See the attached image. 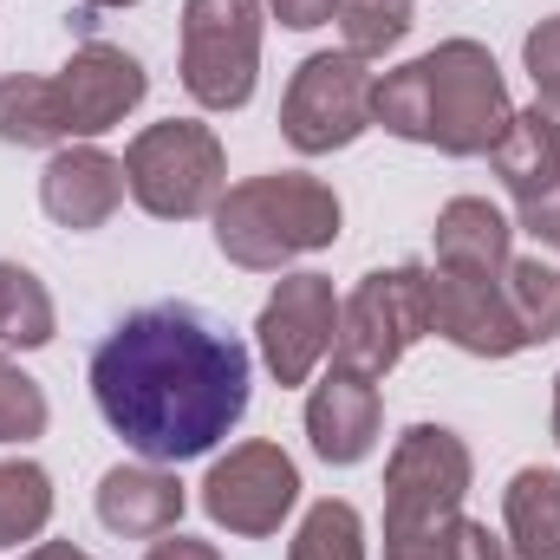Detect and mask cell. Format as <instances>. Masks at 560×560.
Segmentation results:
<instances>
[{
    "mask_svg": "<svg viewBox=\"0 0 560 560\" xmlns=\"http://www.w3.org/2000/svg\"><path fill=\"white\" fill-rule=\"evenodd\" d=\"M339 33H346V52L359 59H385L392 46H405V33L418 26L411 0H339Z\"/></svg>",
    "mask_w": 560,
    "mask_h": 560,
    "instance_id": "cell-25",
    "label": "cell"
},
{
    "mask_svg": "<svg viewBox=\"0 0 560 560\" xmlns=\"http://www.w3.org/2000/svg\"><path fill=\"white\" fill-rule=\"evenodd\" d=\"M489 163H495L502 189L515 196V209H535V202L560 196V118L541 105L515 112L502 143L489 150Z\"/></svg>",
    "mask_w": 560,
    "mask_h": 560,
    "instance_id": "cell-17",
    "label": "cell"
},
{
    "mask_svg": "<svg viewBox=\"0 0 560 560\" xmlns=\"http://www.w3.org/2000/svg\"><path fill=\"white\" fill-rule=\"evenodd\" d=\"M0 143H13V150H59V143H72L52 79H39V72H7L0 79Z\"/></svg>",
    "mask_w": 560,
    "mask_h": 560,
    "instance_id": "cell-19",
    "label": "cell"
},
{
    "mask_svg": "<svg viewBox=\"0 0 560 560\" xmlns=\"http://www.w3.org/2000/svg\"><path fill=\"white\" fill-rule=\"evenodd\" d=\"M430 332H443L469 359H515V352H528L502 280L430 275Z\"/></svg>",
    "mask_w": 560,
    "mask_h": 560,
    "instance_id": "cell-13",
    "label": "cell"
},
{
    "mask_svg": "<svg viewBox=\"0 0 560 560\" xmlns=\"http://www.w3.org/2000/svg\"><path fill=\"white\" fill-rule=\"evenodd\" d=\"M502 293H509V313H515L528 346L560 339V268H548L541 255L535 261H509L502 268Z\"/></svg>",
    "mask_w": 560,
    "mask_h": 560,
    "instance_id": "cell-22",
    "label": "cell"
},
{
    "mask_svg": "<svg viewBox=\"0 0 560 560\" xmlns=\"http://www.w3.org/2000/svg\"><path fill=\"white\" fill-rule=\"evenodd\" d=\"M46 522H52V476L26 456H7L0 463V548L39 541Z\"/></svg>",
    "mask_w": 560,
    "mask_h": 560,
    "instance_id": "cell-21",
    "label": "cell"
},
{
    "mask_svg": "<svg viewBox=\"0 0 560 560\" xmlns=\"http://www.w3.org/2000/svg\"><path fill=\"white\" fill-rule=\"evenodd\" d=\"M300 502V469L280 443H235L229 456L209 463L202 476V515L242 541H268Z\"/></svg>",
    "mask_w": 560,
    "mask_h": 560,
    "instance_id": "cell-9",
    "label": "cell"
},
{
    "mask_svg": "<svg viewBox=\"0 0 560 560\" xmlns=\"http://www.w3.org/2000/svg\"><path fill=\"white\" fill-rule=\"evenodd\" d=\"M332 332H339V293L326 275H280L255 319V346L275 385H306L332 352Z\"/></svg>",
    "mask_w": 560,
    "mask_h": 560,
    "instance_id": "cell-10",
    "label": "cell"
},
{
    "mask_svg": "<svg viewBox=\"0 0 560 560\" xmlns=\"http://www.w3.org/2000/svg\"><path fill=\"white\" fill-rule=\"evenodd\" d=\"M555 443H560V372H555Z\"/></svg>",
    "mask_w": 560,
    "mask_h": 560,
    "instance_id": "cell-32",
    "label": "cell"
},
{
    "mask_svg": "<svg viewBox=\"0 0 560 560\" xmlns=\"http://www.w3.org/2000/svg\"><path fill=\"white\" fill-rule=\"evenodd\" d=\"M522 66L541 92V112H560V13H548L528 39H522Z\"/></svg>",
    "mask_w": 560,
    "mask_h": 560,
    "instance_id": "cell-27",
    "label": "cell"
},
{
    "mask_svg": "<svg viewBox=\"0 0 560 560\" xmlns=\"http://www.w3.org/2000/svg\"><path fill=\"white\" fill-rule=\"evenodd\" d=\"M418 339H430V268H372L339 300V332H332V365L359 378H385Z\"/></svg>",
    "mask_w": 560,
    "mask_h": 560,
    "instance_id": "cell-5",
    "label": "cell"
},
{
    "mask_svg": "<svg viewBox=\"0 0 560 560\" xmlns=\"http://www.w3.org/2000/svg\"><path fill=\"white\" fill-rule=\"evenodd\" d=\"M183 509H189V495H183L170 463H143L138 456V463H118V469L98 476V522L112 535L156 541V535H170L183 522Z\"/></svg>",
    "mask_w": 560,
    "mask_h": 560,
    "instance_id": "cell-15",
    "label": "cell"
},
{
    "mask_svg": "<svg viewBox=\"0 0 560 560\" xmlns=\"http://www.w3.org/2000/svg\"><path fill=\"white\" fill-rule=\"evenodd\" d=\"M502 522L515 560H560V469H515L502 489Z\"/></svg>",
    "mask_w": 560,
    "mask_h": 560,
    "instance_id": "cell-18",
    "label": "cell"
},
{
    "mask_svg": "<svg viewBox=\"0 0 560 560\" xmlns=\"http://www.w3.org/2000/svg\"><path fill=\"white\" fill-rule=\"evenodd\" d=\"M92 405L143 463L209 456L248 418L255 359L248 346L183 300H156L125 313L92 346Z\"/></svg>",
    "mask_w": 560,
    "mask_h": 560,
    "instance_id": "cell-1",
    "label": "cell"
},
{
    "mask_svg": "<svg viewBox=\"0 0 560 560\" xmlns=\"http://www.w3.org/2000/svg\"><path fill=\"white\" fill-rule=\"evenodd\" d=\"M268 13H275L287 33H313V26H326L339 13V0H268Z\"/></svg>",
    "mask_w": 560,
    "mask_h": 560,
    "instance_id": "cell-28",
    "label": "cell"
},
{
    "mask_svg": "<svg viewBox=\"0 0 560 560\" xmlns=\"http://www.w3.org/2000/svg\"><path fill=\"white\" fill-rule=\"evenodd\" d=\"M52 332H59V306H52L46 280L20 261H0V346L39 352V346H52Z\"/></svg>",
    "mask_w": 560,
    "mask_h": 560,
    "instance_id": "cell-20",
    "label": "cell"
},
{
    "mask_svg": "<svg viewBox=\"0 0 560 560\" xmlns=\"http://www.w3.org/2000/svg\"><path fill=\"white\" fill-rule=\"evenodd\" d=\"M52 423V405L39 392V378H26L13 359H0V443H33L46 436Z\"/></svg>",
    "mask_w": 560,
    "mask_h": 560,
    "instance_id": "cell-26",
    "label": "cell"
},
{
    "mask_svg": "<svg viewBox=\"0 0 560 560\" xmlns=\"http://www.w3.org/2000/svg\"><path fill=\"white\" fill-rule=\"evenodd\" d=\"M515 215H522V229H528L541 248H555V255H560V196L535 202V209H515Z\"/></svg>",
    "mask_w": 560,
    "mask_h": 560,
    "instance_id": "cell-30",
    "label": "cell"
},
{
    "mask_svg": "<svg viewBox=\"0 0 560 560\" xmlns=\"http://www.w3.org/2000/svg\"><path fill=\"white\" fill-rule=\"evenodd\" d=\"M476 456L450 423H411L385 463V541H411L463 515Z\"/></svg>",
    "mask_w": 560,
    "mask_h": 560,
    "instance_id": "cell-6",
    "label": "cell"
},
{
    "mask_svg": "<svg viewBox=\"0 0 560 560\" xmlns=\"http://www.w3.org/2000/svg\"><path fill=\"white\" fill-rule=\"evenodd\" d=\"M59 112H66V138L92 143L105 138L112 125H125L150 92V72H143L138 52L112 46V39H85L72 46V59L59 66Z\"/></svg>",
    "mask_w": 560,
    "mask_h": 560,
    "instance_id": "cell-11",
    "label": "cell"
},
{
    "mask_svg": "<svg viewBox=\"0 0 560 560\" xmlns=\"http://www.w3.org/2000/svg\"><path fill=\"white\" fill-rule=\"evenodd\" d=\"M20 560H92L85 548H72V541H39V548H26Z\"/></svg>",
    "mask_w": 560,
    "mask_h": 560,
    "instance_id": "cell-31",
    "label": "cell"
},
{
    "mask_svg": "<svg viewBox=\"0 0 560 560\" xmlns=\"http://www.w3.org/2000/svg\"><path fill=\"white\" fill-rule=\"evenodd\" d=\"M555 118H560V112H555Z\"/></svg>",
    "mask_w": 560,
    "mask_h": 560,
    "instance_id": "cell-34",
    "label": "cell"
},
{
    "mask_svg": "<svg viewBox=\"0 0 560 560\" xmlns=\"http://www.w3.org/2000/svg\"><path fill=\"white\" fill-rule=\"evenodd\" d=\"M85 7H138V0H85Z\"/></svg>",
    "mask_w": 560,
    "mask_h": 560,
    "instance_id": "cell-33",
    "label": "cell"
},
{
    "mask_svg": "<svg viewBox=\"0 0 560 560\" xmlns=\"http://www.w3.org/2000/svg\"><path fill=\"white\" fill-rule=\"evenodd\" d=\"M378 423H385V398L372 378L332 365L313 392H306V436H313V456L332 463V469H352L378 450Z\"/></svg>",
    "mask_w": 560,
    "mask_h": 560,
    "instance_id": "cell-14",
    "label": "cell"
},
{
    "mask_svg": "<svg viewBox=\"0 0 560 560\" xmlns=\"http://www.w3.org/2000/svg\"><path fill=\"white\" fill-rule=\"evenodd\" d=\"M125 189L143 215L156 222H196L215 215L222 189H229V156L222 138L196 118H163L143 125L125 150Z\"/></svg>",
    "mask_w": 560,
    "mask_h": 560,
    "instance_id": "cell-4",
    "label": "cell"
},
{
    "mask_svg": "<svg viewBox=\"0 0 560 560\" xmlns=\"http://www.w3.org/2000/svg\"><path fill=\"white\" fill-rule=\"evenodd\" d=\"M143 560H222V548H215V541H196V535H183V528H170V535H156V541L143 548Z\"/></svg>",
    "mask_w": 560,
    "mask_h": 560,
    "instance_id": "cell-29",
    "label": "cell"
},
{
    "mask_svg": "<svg viewBox=\"0 0 560 560\" xmlns=\"http://www.w3.org/2000/svg\"><path fill=\"white\" fill-rule=\"evenodd\" d=\"M430 235H436V275L502 280V268L515 261V229L489 196H450Z\"/></svg>",
    "mask_w": 560,
    "mask_h": 560,
    "instance_id": "cell-16",
    "label": "cell"
},
{
    "mask_svg": "<svg viewBox=\"0 0 560 560\" xmlns=\"http://www.w3.org/2000/svg\"><path fill=\"white\" fill-rule=\"evenodd\" d=\"M372 59L359 52H313L293 66L287 98H280V138L300 156H332L372 131Z\"/></svg>",
    "mask_w": 560,
    "mask_h": 560,
    "instance_id": "cell-8",
    "label": "cell"
},
{
    "mask_svg": "<svg viewBox=\"0 0 560 560\" xmlns=\"http://www.w3.org/2000/svg\"><path fill=\"white\" fill-rule=\"evenodd\" d=\"M339 229H346V209H339L332 183H319L306 170L248 176V183L222 189V202H215V248L248 275H280L287 261L332 248Z\"/></svg>",
    "mask_w": 560,
    "mask_h": 560,
    "instance_id": "cell-3",
    "label": "cell"
},
{
    "mask_svg": "<svg viewBox=\"0 0 560 560\" xmlns=\"http://www.w3.org/2000/svg\"><path fill=\"white\" fill-rule=\"evenodd\" d=\"M287 560H365V522L352 502L326 495L300 515L293 541H287Z\"/></svg>",
    "mask_w": 560,
    "mask_h": 560,
    "instance_id": "cell-23",
    "label": "cell"
},
{
    "mask_svg": "<svg viewBox=\"0 0 560 560\" xmlns=\"http://www.w3.org/2000/svg\"><path fill=\"white\" fill-rule=\"evenodd\" d=\"M509 118V79L482 39H443L372 85V125L443 156H489Z\"/></svg>",
    "mask_w": 560,
    "mask_h": 560,
    "instance_id": "cell-2",
    "label": "cell"
},
{
    "mask_svg": "<svg viewBox=\"0 0 560 560\" xmlns=\"http://www.w3.org/2000/svg\"><path fill=\"white\" fill-rule=\"evenodd\" d=\"M385 560H515L502 535H489V522L450 515L443 528L411 535V541H385Z\"/></svg>",
    "mask_w": 560,
    "mask_h": 560,
    "instance_id": "cell-24",
    "label": "cell"
},
{
    "mask_svg": "<svg viewBox=\"0 0 560 560\" xmlns=\"http://www.w3.org/2000/svg\"><path fill=\"white\" fill-rule=\"evenodd\" d=\"M268 0H189L183 7V92L202 112H242L261 79Z\"/></svg>",
    "mask_w": 560,
    "mask_h": 560,
    "instance_id": "cell-7",
    "label": "cell"
},
{
    "mask_svg": "<svg viewBox=\"0 0 560 560\" xmlns=\"http://www.w3.org/2000/svg\"><path fill=\"white\" fill-rule=\"evenodd\" d=\"M125 196H131L125 189V156H112L98 143H59L39 170V209L72 235L105 229Z\"/></svg>",
    "mask_w": 560,
    "mask_h": 560,
    "instance_id": "cell-12",
    "label": "cell"
}]
</instances>
